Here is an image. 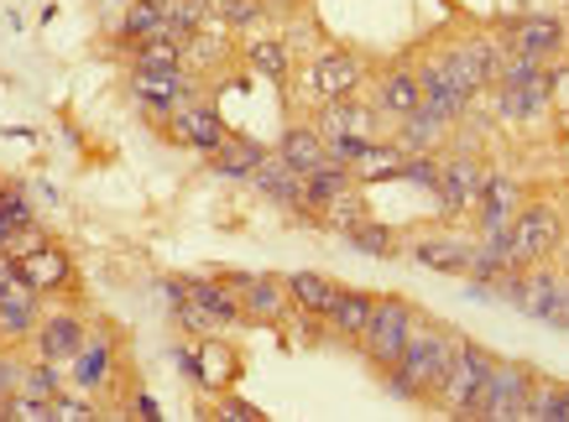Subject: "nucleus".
<instances>
[{
    "label": "nucleus",
    "mask_w": 569,
    "mask_h": 422,
    "mask_svg": "<svg viewBox=\"0 0 569 422\" xmlns=\"http://www.w3.org/2000/svg\"><path fill=\"white\" fill-rule=\"evenodd\" d=\"M455 350H460V334L455 329H445V323H418L413 339H408V350L397 355V365H387V391L392 396H402V402H429L433 391H439V381H445L449 360H455Z\"/></svg>",
    "instance_id": "nucleus-1"
},
{
    "label": "nucleus",
    "mask_w": 569,
    "mask_h": 422,
    "mask_svg": "<svg viewBox=\"0 0 569 422\" xmlns=\"http://www.w3.org/2000/svg\"><path fill=\"white\" fill-rule=\"evenodd\" d=\"M559 245H565V214H559L549 199H538V203L522 199L518 220L507 224V261H512V267H538V261H549Z\"/></svg>",
    "instance_id": "nucleus-2"
},
{
    "label": "nucleus",
    "mask_w": 569,
    "mask_h": 422,
    "mask_svg": "<svg viewBox=\"0 0 569 422\" xmlns=\"http://www.w3.org/2000/svg\"><path fill=\"white\" fill-rule=\"evenodd\" d=\"M491 365H497V355H491L486 344H476V339L460 334V350H455V360H449L445 381H439V391H433L429 402L439 406V412L470 418V406H476V391H481V381L491 375Z\"/></svg>",
    "instance_id": "nucleus-3"
},
{
    "label": "nucleus",
    "mask_w": 569,
    "mask_h": 422,
    "mask_svg": "<svg viewBox=\"0 0 569 422\" xmlns=\"http://www.w3.org/2000/svg\"><path fill=\"white\" fill-rule=\"evenodd\" d=\"M423 323V313H418L408 298H377V313H371V329L361 334V355L377 365V371H387V365H397V355L408 350V339H413V329Z\"/></svg>",
    "instance_id": "nucleus-4"
},
{
    "label": "nucleus",
    "mask_w": 569,
    "mask_h": 422,
    "mask_svg": "<svg viewBox=\"0 0 569 422\" xmlns=\"http://www.w3.org/2000/svg\"><path fill=\"white\" fill-rule=\"evenodd\" d=\"M538 371L533 365H522V360H497L491 375L481 381L476 391V406H470V418H486V422H512L522 418V406H528V391H533Z\"/></svg>",
    "instance_id": "nucleus-5"
},
{
    "label": "nucleus",
    "mask_w": 569,
    "mask_h": 422,
    "mask_svg": "<svg viewBox=\"0 0 569 422\" xmlns=\"http://www.w3.org/2000/svg\"><path fill=\"white\" fill-rule=\"evenodd\" d=\"M481 183H486V162L476 152L439 157V183H433V203H439V214H445V220H466V214H476Z\"/></svg>",
    "instance_id": "nucleus-6"
},
{
    "label": "nucleus",
    "mask_w": 569,
    "mask_h": 422,
    "mask_svg": "<svg viewBox=\"0 0 569 422\" xmlns=\"http://www.w3.org/2000/svg\"><path fill=\"white\" fill-rule=\"evenodd\" d=\"M497 94V115L507 125H533L553 110V68H533V73H522V79H497L491 84Z\"/></svg>",
    "instance_id": "nucleus-7"
},
{
    "label": "nucleus",
    "mask_w": 569,
    "mask_h": 422,
    "mask_svg": "<svg viewBox=\"0 0 569 422\" xmlns=\"http://www.w3.org/2000/svg\"><path fill=\"white\" fill-rule=\"evenodd\" d=\"M303 84H309V94L319 104L325 100H350V94L366 84V58L361 52H350V48L313 52V63L303 68Z\"/></svg>",
    "instance_id": "nucleus-8"
},
{
    "label": "nucleus",
    "mask_w": 569,
    "mask_h": 422,
    "mask_svg": "<svg viewBox=\"0 0 569 422\" xmlns=\"http://www.w3.org/2000/svg\"><path fill=\"white\" fill-rule=\"evenodd\" d=\"M224 282L241 292V313H246V323H288V319H293V292H288V277H257V271H230Z\"/></svg>",
    "instance_id": "nucleus-9"
},
{
    "label": "nucleus",
    "mask_w": 569,
    "mask_h": 422,
    "mask_svg": "<svg viewBox=\"0 0 569 422\" xmlns=\"http://www.w3.org/2000/svg\"><path fill=\"white\" fill-rule=\"evenodd\" d=\"M162 131H168V141H178V147H189V152H214L224 135H230V125H224L209 104H199L189 94V100H178L168 115H162Z\"/></svg>",
    "instance_id": "nucleus-10"
},
{
    "label": "nucleus",
    "mask_w": 569,
    "mask_h": 422,
    "mask_svg": "<svg viewBox=\"0 0 569 422\" xmlns=\"http://www.w3.org/2000/svg\"><path fill=\"white\" fill-rule=\"evenodd\" d=\"M565 21L549 17V11H538V17H518L501 27V42L507 52H522V58H538V63H553L559 52H565Z\"/></svg>",
    "instance_id": "nucleus-11"
},
{
    "label": "nucleus",
    "mask_w": 569,
    "mask_h": 422,
    "mask_svg": "<svg viewBox=\"0 0 569 422\" xmlns=\"http://www.w3.org/2000/svg\"><path fill=\"white\" fill-rule=\"evenodd\" d=\"M522 199H528V193H522L518 178H507V172H491V168H486L481 199H476V230H481V235H507V224L518 220Z\"/></svg>",
    "instance_id": "nucleus-12"
},
{
    "label": "nucleus",
    "mask_w": 569,
    "mask_h": 422,
    "mask_svg": "<svg viewBox=\"0 0 569 422\" xmlns=\"http://www.w3.org/2000/svg\"><path fill=\"white\" fill-rule=\"evenodd\" d=\"M37 360H48V365H69L79 350H84L89 339V323L73 313V308H58V313H42V323H37Z\"/></svg>",
    "instance_id": "nucleus-13"
},
{
    "label": "nucleus",
    "mask_w": 569,
    "mask_h": 422,
    "mask_svg": "<svg viewBox=\"0 0 569 422\" xmlns=\"http://www.w3.org/2000/svg\"><path fill=\"white\" fill-rule=\"evenodd\" d=\"M131 94H137L157 120L168 115L178 100H189L193 94V73L189 68H131Z\"/></svg>",
    "instance_id": "nucleus-14"
},
{
    "label": "nucleus",
    "mask_w": 569,
    "mask_h": 422,
    "mask_svg": "<svg viewBox=\"0 0 569 422\" xmlns=\"http://www.w3.org/2000/svg\"><path fill=\"white\" fill-rule=\"evenodd\" d=\"M63 371H69V386L89 391V396L110 386V381H116V339H110V329H89L84 350H79Z\"/></svg>",
    "instance_id": "nucleus-15"
},
{
    "label": "nucleus",
    "mask_w": 569,
    "mask_h": 422,
    "mask_svg": "<svg viewBox=\"0 0 569 422\" xmlns=\"http://www.w3.org/2000/svg\"><path fill=\"white\" fill-rule=\"evenodd\" d=\"M381 120H387L381 110H371V104H361L356 94H350V100H325L319 104L313 125H319L325 141H335V135H361V141H377Z\"/></svg>",
    "instance_id": "nucleus-16"
},
{
    "label": "nucleus",
    "mask_w": 569,
    "mask_h": 422,
    "mask_svg": "<svg viewBox=\"0 0 569 422\" xmlns=\"http://www.w3.org/2000/svg\"><path fill=\"white\" fill-rule=\"evenodd\" d=\"M17 271L27 288H37L42 298H52V292H69L73 288V255L63 251V245H37L32 255H17Z\"/></svg>",
    "instance_id": "nucleus-17"
},
{
    "label": "nucleus",
    "mask_w": 569,
    "mask_h": 422,
    "mask_svg": "<svg viewBox=\"0 0 569 422\" xmlns=\"http://www.w3.org/2000/svg\"><path fill=\"white\" fill-rule=\"evenodd\" d=\"M377 110L387 120H408L423 110V84H418V63H392L377 79Z\"/></svg>",
    "instance_id": "nucleus-18"
},
{
    "label": "nucleus",
    "mask_w": 569,
    "mask_h": 422,
    "mask_svg": "<svg viewBox=\"0 0 569 422\" xmlns=\"http://www.w3.org/2000/svg\"><path fill=\"white\" fill-rule=\"evenodd\" d=\"M42 323V292L17 282V288L0 292V344H21V339L37 334Z\"/></svg>",
    "instance_id": "nucleus-19"
},
{
    "label": "nucleus",
    "mask_w": 569,
    "mask_h": 422,
    "mask_svg": "<svg viewBox=\"0 0 569 422\" xmlns=\"http://www.w3.org/2000/svg\"><path fill=\"white\" fill-rule=\"evenodd\" d=\"M251 183H257V193L267 203H277V209H288V214H309V209H303V172L288 168L277 152H267V162L251 172Z\"/></svg>",
    "instance_id": "nucleus-20"
},
{
    "label": "nucleus",
    "mask_w": 569,
    "mask_h": 422,
    "mask_svg": "<svg viewBox=\"0 0 569 422\" xmlns=\"http://www.w3.org/2000/svg\"><path fill=\"white\" fill-rule=\"evenodd\" d=\"M470 245H476V240L455 235V230H439V235L413 240V261L418 267H429V271H439V277H466L470 271Z\"/></svg>",
    "instance_id": "nucleus-21"
},
{
    "label": "nucleus",
    "mask_w": 569,
    "mask_h": 422,
    "mask_svg": "<svg viewBox=\"0 0 569 422\" xmlns=\"http://www.w3.org/2000/svg\"><path fill=\"white\" fill-rule=\"evenodd\" d=\"M455 52H460V63H466L470 84L481 89V94H486L491 84H497L501 63H507V42H501V37H491V32H470V37H460V42H455Z\"/></svg>",
    "instance_id": "nucleus-22"
},
{
    "label": "nucleus",
    "mask_w": 569,
    "mask_h": 422,
    "mask_svg": "<svg viewBox=\"0 0 569 422\" xmlns=\"http://www.w3.org/2000/svg\"><path fill=\"white\" fill-rule=\"evenodd\" d=\"M183 288H189L193 303H199V308L209 313V319H214V329L246 323V313H241V292L230 288L224 277H183Z\"/></svg>",
    "instance_id": "nucleus-23"
},
{
    "label": "nucleus",
    "mask_w": 569,
    "mask_h": 422,
    "mask_svg": "<svg viewBox=\"0 0 569 422\" xmlns=\"http://www.w3.org/2000/svg\"><path fill=\"white\" fill-rule=\"evenodd\" d=\"M371 313H377V292L340 288V298H335V308L325 313V323H329V329H335L340 339H356V344H361V334L371 329Z\"/></svg>",
    "instance_id": "nucleus-24"
},
{
    "label": "nucleus",
    "mask_w": 569,
    "mask_h": 422,
    "mask_svg": "<svg viewBox=\"0 0 569 422\" xmlns=\"http://www.w3.org/2000/svg\"><path fill=\"white\" fill-rule=\"evenodd\" d=\"M204 162L220 172V178H251V172L267 162V147H261V141H251V135H236V131H230L220 147L204 157Z\"/></svg>",
    "instance_id": "nucleus-25"
},
{
    "label": "nucleus",
    "mask_w": 569,
    "mask_h": 422,
    "mask_svg": "<svg viewBox=\"0 0 569 422\" xmlns=\"http://www.w3.org/2000/svg\"><path fill=\"white\" fill-rule=\"evenodd\" d=\"M277 157L288 162V168H298V172H313V168H325L329 162V141L319 135V125H288L282 131V141H277Z\"/></svg>",
    "instance_id": "nucleus-26"
},
{
    "label": "nucleus",
    "mask_w": 569,
    "mask_h": 422,
    "mask_svg": "<svg viewBox=\"0 0 569 422\" xmlns=\"http://www.w3.org/2000/svg\"><path fill=\"white\" fill-rule=\"evenodd\" d=\"M402 162H408V152L397 147V141H366L361 157L350 162V178L356 183H387V178H402Z\"/></svg>",
    "instance_id": "nucleus-27"
},
{
    "label": "nucleus",
    "mask_w": 569,
    "mask_h": 422,
    "mask_svg": "<svg viewBox=\"0 0 569 422\" xmlns=\"http://www.w3.org/2000/svg\"><path fill=\"white\" fill-rule=\"evenodd\" d=\"M346 188H356V178H350V168L335 162V157H329L325 168L303 172V209H309V220H319V209H325L329 199H340Z\"/></svg>",
    "instance_id": "nucleus-28"
},
{
    "label": "nucleus",
    "mask_w": 569,
    "mask_h": 422,
    "mask_svg": "<svg viewBox=\"0 0 569 422\" xmlns=\"http://www.w3.org/2000/svg\"><path fill=\"white\" fill-rule=\"evenodd\" d=\"M288 292H293V308L325 319L329 308H335V298H340V282H329L325 271H293V277H288Z\"/></svg>",
    "instance_id": "nucleus-29"
},
{
    "label": "nucleus",
    "mask_w": 569,
    "mask_h": 422,
    "mask_svg": "<svg viewBox=\"0 0 569 422\" xmlns=\"http://www.w3.org/2000/svg\"><path fill=\"white\" fill-rule=\"evenodd\" d=\"M193 344H199V371H204V391H224L230 381H236V371H241L236 350H230V344H220L214 334L193 339Z\"/></svg>",
    "instance_id": "nucleus-30"
},
{
    "label": "nucleus",
    "mask_w": 569,
    "mask_h": 422,
    "mask_svg": "<svg viewBox=\"0 0 569 422\" xmlns=\"http://www.w3.org/2000/svg\"><path fill=\"white\" fill-rule=\"evenodd\" d=\"M455 131V125H445V120H433L429 110H418V115H408V120H397V147H402V152H433V147H439V141H445V135Z\"/></svg>",
    "instance_id": "nucleus-31"
},
{
    "label": "nucleus",
    "mask_w": 569,
    "mask_h": 422,
    "mask_svg": "<svg viewBox=\"0 0 569 422\" xmlns=\"http://www.w3.org/2000/svg\"><path fill=\"white\" fill-rule=\"evenodd\" d=\"M246 63L257 68L261 79H288L293 73V48L282 37H257V42H246Z\"/></svg>",
    "instance_id": "nucleus-32"
},
{
    "label": "nucleus",
    "mask_w": 569,
    "mask_h": 422,
    "mask_svg": "<svg viewBox=\"0 0 569 422\" xmlns=\"http://www.w3.org/2000/svg\"><path fill=\"white\" fill-rule=\"evenodd\" d=\"M361 220H371V214H366V199H361V183L346 188L340 199H329L325 209H319V224H329V230H340V235H350V230H356Z\"/></svg>",
    "instance_id": "nucleus-33"
},
{
    "label": "nucleus",
    "mask_w": 569,
    "mask_h": 422,
    "mask_svg": "<svg viewBox=\"0 0 569 422\" xmlns=\"http://www.w3.org/2000/svg\"><path fill=\"white\" fill-rule=\"evenodd\" d=\"M346 240L356 245V251H366V255H381V261H392V255L402 251V240H397V230H392V224H381V220H361Z\"/></svg>",
    "instance_id": "nucleus-34"
},
{
    "label": "nucleus",
    "mask_w": 569,
    "mask_h": 422,
    "mask_svg": "<svg viewBox=\"0 0 569 422\" xmlns=\"http://www.w3.org/2000/svg\"><path fill=\"white\" fill-rule=\"evenodd\" d=\"M131 58L141 68H183V42H173L168 32H152L141 42H131Z\"/></svg>",
    "instance_id": "nucleus-35"
},
{
    "label": "nucleus",
    "mask_w": 569,
    "mask_h": 422,
    "mask_svg": "<svg viewBox=\"0 0 569 422\" xmlns=\"http://www.w3.org/2000/svg\"><path fill=\"white\" fill-rule=\"evenodd\" d=\"M162 32V6H152V0H131L121 17V37L126 42H141V37Z\"/></svg>",
    "instance_id": "nucleus-36"
},
{
    "label": "nucleus",
    "mask_w": 569,
    "mask_h": 422,
    "mask_svg": "<svg viewBox=\"0 0 569 422\" xmlns=\"http://www.w3.org/2000/svg\"><path fill=\"white\" fill-rule=\"evenodd\" d=\"M17 391L52 402V396L63 391V375H58V365H48V360H27V365H21V386Z\"/></svg>",
    "instance_id": "nucleus-37"
},
{
    "label": "nucleus",
    "mask_w": 569,
    "mask_h": 422,
    "mask_svg": "<svg viewBox=\"0 0 569 422\" xmlns=\"http://www.w3.org/2000/svg\"><path fill=\"white\" fill-rule=\"evenodd\" d=\"M0 220L11 224V230H21V224L37 220V209H32V199H27V188H11V183H6V193H0Z\"/></svg>",
    "instance_id": "nucleus-38"
},
{
    "label": "nucleus",
    "mask_w": 569,
    "mask_h": 422,
    "mask_svg": "<svg viewBox=\"0 0 569 422\" xmlns=\"http://www.w3.org/2000/svg\"><path fill=\"white\" fill-rule=\"evenodd\" d=\"M52 418H58V422H89V418H94V402H89V391H84V396H69V391H58V396H52Z\"/></svg>",
    "instance_id": "nucleus-39"
},
{
    "label": "nucleus",
    "mask_w": 569,
    "mask_h": 422,
    "mask_svg": "<svg viewBox=\"0 0 569 422\" xmlns=\"http://www.w3.org/2000/svg\"><path fill=\"white\" fill-rule=\"evenodd\" d=\"M37 245H48V230L32 220V224H21V230H11V240H6V255L17 261V255H32Z\"/></svg>",
    "instance_id": "nucleus-40"
},
{
    "label": "nucleus",
    "mask_w": 569,
    "mask_h": 422,
    "mask_svg": "<svg viewBox=\"0 0 569 422\" xmlns=\"http://www.w3.org/2000/svg\"><path fill=\"white\" fill-rule=\"evenodd\" d=\"M543 323H553V329H569V277H559V288H553L549 308H543Z\"/></svg>",
    "instance_id": "nucleus-41"
},
{
    "label": "nucleus",
    "mask_w": 569,
    "mask_h": 422,
    "mask_svg": "<svg viewBox=\"0 0 569 422\" xmlns=\"http://www.w3.org/2000/svg\"><path fill=\"white\" fill-rule=\"evenodd\" d=\"M17 386H21V360H11L6 350H0V402H6Z\"/></svg>",
    "instance_id": "nucleus-42"
},
{
    "label": "nucleus",
    "mask_w": 569,
    "mask_h": 422,
    "mask_svg": "<svg viewBox=\"0 0 569 422\" xmlns=\"http://www.w3.org/2000/svg\"><path fill=\"white\" fill-rule=\"evenodd\" d=\"M214 418H236V422H261V412L251 402H236V396H230V402H220L214 406Z\"/></svg>",
    "instance_id": "nucleus-43"
},
{
    "label": "nucleus",
    "mask_w": 569,
    "mask_h": 422,
    "mask_svg": "<svg viewBox=\"0 0 569 422\" xmlns=\"http://www.w3.org/2000/svg\"><path fill=\"white\" fill-rule=\"evenodd\" d=\"M173 360H178V371L189 375L193 386H204V371H199V350H173Z\"/></svg>",
    "instance_id": "nucleus-44"
},
{
    "label": "nucleus",
    "mask_w": 569,
    "mask_h": 422,
    "mask_svg": "<svg viewBox=\"0 0 569 422\" xmlns=\"http://www.w3.org/2000/svg\"><path fill=\"white\" fill-rule=\"evenodd\" d=\"M131 412H137V418H162V406H157L152 396H147V391H137V402H131Z\"/></svg>",
    "instance_id": "nucleus-45"
},
{
    "label": "nucleus",
    "mask_w": 569,
    "mask_h": 422,
    "mask_svg": "<svg viewBox=\"0 0 569 422\" xmlns=\"http://www.w3.org/2000/svg\"><path fill=\"white\" fill-rule=\"evenodd\" d=\"M549 422H569V386H559V396H553V418Z\"/></svg>",
    "instance_id": "nucleus-46"
},
{
    "label": "nucleus",
    "mask_w": 569,
    "mask_h": 422,
    "mask_svg": "<svg viewBox=\"0 0 569 422\" xmlns=\"http://www.w3.org/2000/svg\"><path fill=\"white\" fill-rule=\"evenodd\" d=\"M559 152L569 157V115H559Z\"/></svg>",
    "instance_id": "nucleus-47"
},
{
    "label": "nucleus",
    "mask_w": 569,
    "mask_h": 422,
    "mask_svg": "<svg viewBox=\"0 0 569 422\" xmlns=\"http://www.w3.org/2000/svg\"><path fill=\"white\" fill-rule=\"evenodd\" d=\"M6 240H11V224L0 220V251H6Z\"/></svg>",
    "instance_id": "nucleus-48"
},
{
    "label": "nucleus",
    "mask_w": 569,
    "mask_h": 422,
    "mask_svg": "<svg viewBox=\"0 0 569 422\" xmlns=\"http://www.w3.org/2000/svg\"><path fill=\"white\" fill-rule=\"evenodd\" d=\"M193 6H204V11H209V0H193Z\"/></svg>",
    "instance_id": "nucleus-49"
},
{
    "label": "nucleus",
    "mask_w": 569,
    "mask_h": 422,
    "mask_svg": "<svg viewBox=\"0 0 569 422\" xmlns=\"http://www.w3.org/2000/svg\"><path fill=\"white\" fill-rule=\"evenodd\" d=\"M152 6H168V0H152Z\"/></svg>",
    "instance_id": "nucleus-50"
},
{
    "label": "nucleus",
    "mask_w": 569,
    "mask_h": 422,
    "mask_svg": "<svg viewBox=\"0 0 569 422\" xmlns=\"http://www.w3.org/2000/svg\"><path fill=\"white\" fill-rule=\"evenodd\" d=\"M0 193H6V178H0Z\"/></svg>",
    "instance_id": "nucleus-51"
}]
</instances>
